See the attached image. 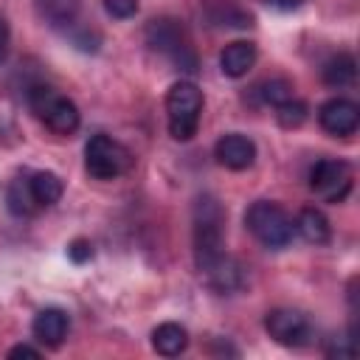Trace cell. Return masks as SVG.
I'll use <instances>...</instances> for the list:
<instances>
[{"label":"cell","mask_w":360,"mask_h":360,"mask_svg":"<svg viewBox=\"0 0 360 360\" xmlns=\"http://www.w3.org/2000/svg\"><path fill=\"white\" fill-rule=\"evenodd\" d=\"M191 245H194V264L202 276L228 256L225 253V208L214 194H200L194 200Z\"/></svg>","instance_id":"cell-1"},{"label":"cell","mask_w":360,"mask_h":360,"mask_svg":"<svg viewBox=\"0 0 360 360\" xmlns=\"http://www.w3.org/2000/svg\"><path fill=\"white\" fill-rule=\"evenodd\" d=\"M202 90L188 82L180 79L169 87L166 93V121H169V132L174 141H191L200 129V115H202Z\"/></svg>","instance_id":"cell-2"},{"label":"cell","mask_w":360,"mask_h":360,"mask_svg":"<svg viewBox=\"0 0 360 360\" xmlns=\"http://www.w3.org/2000/svg\"><path fill=\"white\" fill-rule=\"evenodd\" d=\"M245 225L256 236V242L270 250L287 248L295 236V222L290 219V214L278 202H270V200L250 202V208L245 211Z\"/></svg>","instance_id":"cell-3"},{"label":"cell","mask_w":360,"mask_h":360,"mask_svg":"<svg viewBox=\"0 0 360 360\" xmlns=\"http://www.w3.org/2000/svg\"><path fill=\"white\" fill-rule=\"evenodd\" d=\"M28 107L56 135H73L82 124L79 107L68 96L53 90L51 84H31L28 87Z\"/></svg>","instance_id":"cell-4"},{"label":"cell","mask_w":360,"mask_h":360,"mask_svg":"<svg viewBox=\"0 0 360 360\" xmlns=\"http://www.w3.org/2000/svg\"><path fill=\"white\" fill-rule=\"evenodd\" d=\"M146 45L158 53H163L177 70L194 73L197 70V53L191 48V39L186 28L172 17H158L146 25Z\"/></svg>","instance_id":"cell-5"},{"label":"cell","mask_w":360,"mask_h":360,"mask_svg":"<svg viewBox=\"0 0 360 360\" xmlns=\"http://www.w3.org/2000/svg\"><path fill=\"white\" fill-rule=\"evenodd\" d=\"M84 169L96 180H115L132 169V155L110 135H93L84 146Z\"/></svg>","instance_id":"cell-6"},{"label":"cell","mask_w":360,"mask_h":360,"mask_svg":"<svg viewBox=\"0 0 360 360\" xmlns=\"http://www.w3.org/2000/svg\"><path fill=\"white\" fill-rule=\"evenodd\" d=\"M352 166L338 158H321L309 172V188L323 202H343L352 191Z\"/></svg>","instance_id":"cell-7"},{"label":"cell","mask_w":360,"mask_h":360,"mask_svg":"<svg viewBox=\"0 0 360 360\" xmlns=\"http://www.w3.org/2000/svg\"><path fill=\"white\" fill-rule=\"evenodd\" d=\"M264 329L267 335L281 343V346H290V349H298V346H307L312 340V323L304 312L298 309H287V307H278V309H270L264 315Z\"/></svg>","instance_id":"cell-8"},{"label":"cell","mask_w":360,"mask_h":360,"mask_svg":"<svg viewBox=\"0 0 360 360\" xmlns=\"http://www.w3.org/2000/svg\"><path fill=\"white\" fill-rule=\"evenodd\" d=\"M318 121L323 127V132L335 135V138H349L357 132L360 127V107L352 98H329L321 104L318 110Z\"/></svg>","instance_id":"cell-9"},{"label":"cell","mask_w":360,"mask_h":360,"mask_svg":"<svg viewBox=\"0 0 360 360\" xmlns=\"http://www.w3.org/2000/svg\"><path fill=\"white\" fill-rule=\"evenodd\" d=\"M214 158L225 169L242 172V169H250L253 166V160H256V143L248 135H242V132H228V135H222L214 143Z\"/></svg>","instance_id":"cell-10"},{"label":"cell","mask_w":360,"mask_h":360,"mask_svg":"<svg viewBox=\"0 0 360 360\" xmlns=\"http://www.w3.org/2000/svg\"><path fill=\"white\" fill-rule=\"evenodd\" d=\"M68 329H70V318H68V312L59 309V307H45V309H39V312L34 315V321H31L34 338H37L42 346H51V349H56V346L68 338Z\"/></svg>","instance_id":"cell-11"},{"label":"cell","mask_w":360,"mask_h":360,"mask_svg":"<svg viewBox=\"0 0 360 360\" xmlns=\"http://www.w3.org/2000/svg\"><path fill=\"white\" fill-rule=\"evenodd\" d=\"M256 65V45L253 42H245V39H236V42H228L219 53V68L225 76L231 79H239L245 76L250 68Z\"/></svg>","instance_id":"cell-12"},{"label":"cell","mask_w":360,"mask_h":360,"mask_svg":"<svg viewBox=\"0 0 360 360\" xmlns=\"http://www.w3.org/2000/svg\"><path fill=\"white\" fill-rule=\"evenodd\" d=\"M186 346H188V332L174 321H166L152 332V349L163 357H177L186 352Z\"/></svg>","instance_id":"cell-13"},{"label":"cell","mask_w":360,"mask_h":360,"mask_svg":"<svg viewBox=\"0 0 360 360\" xmlns=\"http://www.w3.org/2000/svg\"><path fill=\"white\" fill-rule=\"evenodd\" d=\"M295 231L309 242V245H326L332 239V228H329V219L323 217V211L307 205L298 211V219H295Z\"/></svg>","instance_id":"cell-14"},{"label":"cell","mask_w":360,"mask_h":360,"mask_svg":"<svg viewBox=\"0 0 360 360\" xmlns=\"http://www.w3.org/2000/svg\"><path fill=\"white\" fill-rule=\"evenodd\" d=\"M321 79L329 87H349V84H354V79H357V62H354V56L352 53H335L332 59L323 62Z\"/></svg>","instance_id":"cell-15"},{"label":"cell","mask_w":360,"mask_h":360,"mask_svg":"<svg viewBox=\"0 0 360 360\" xmlns=\"http://www.w3.org/2000/svg\"><path fill=\"white\" fill-rule=\"evenodd\" d=\"M6 205L14 217H34L39 211L34 194H31V186H28V174H17L8 188H6Z\"/></svg>","instance_id":"cell-16"},{"label":"cell","mask_w":360,"mask_h":360,"mask_svg":"<svg viewBox=\"0 0 360 360\" xmlns=\"http://www.w3.org/2000/svg\"><path fill=\"white\" fill-rule=\"evenodd\" d=\"M28 186H31V194H34L39 208H48V205L59 202L62 191H65L62 177L53 174V172H34V174H28Z\"/></svg>","instance_id":"cell-17"},{"label":"cell","mask_w":360,"mask_h":360,"mask_svg":"<svg viewBox=\"0 0 360 360\" xmlns=\"http://www.w3.org/2000/svg\"><path fill=\"white\" fill-rule=\"evenodd\" d=\"M39 14L51 25H70L79 11V0H37Z\"/></svg>","instance_id":"cell-18"},{"label":"cell","mask_w":360,"mask_h":360,"mask_svg":"<svg viewBox=\"0 0 360 360\" xmlns=\"http://www.w3.org/2000/svg\"><path fill=\"white\" fill-rule=\"evenodd\" d=\"M256 96L262 104H270V107H278L284 104L287 98H292V84L287 79H267L262 84H256Z\"/></svg>","instance_id":"cell-19"},{"label":"cell","mask_w":360,"mask_h":360,"mask_svg":"<svg viewBox=\"0 0 360 360\" xmlns=\"http://www.w3.org/2000/svg\"><path fill=\"white\" fill-rule=\"evenodd\" d=\"M276 118H278V124L284 129H295V127H301L307 121V104L298 101V98H287L284 104L276 107Z\"/></svg>","instance_id":"cell-20"},{"label":"cell","mask_w":360,"mask_h":360,"mask_svg":"<svg viewBox=\"0 0 360 360\" xmlns=\"http://www.w3.org/2000/svg\"><path fill=\"white\" fill-rule=\"evenodd\" d=\"M104 8L115 20H129L138 11V0H104Z\"/></svg>","instance_id":"cell-21"},{"label":"cell","mask_w":360,"mask_h":360,"mask_svg":"<svg viewBox=\"0 0 360 360\" xmlns=\"http://www.w3.org/2000/svg\"><path fill=\"white\" fill-rule=\"evenodd\" d=\"M68 256H70L73 264H84V262L93 259V245H90L87 239H73V242L68 245Z\"/></svg>","instance_id":"cell-22"},{"label":"cell","mask_w":360,"mask_h":360,"mask_svg":"<svg viewBox=\"0 0 360 360\" xmlns=\"http://www.w3.org/2000/svg\"><path fill=\"white\" fill-rule=\"evenodd\" d=\"M8 48H11V31H8V22H6V17L0 14V62H6V56H8Z\"/></svg>","instance_id":"cell-23"},{"label":"cell","mask_w":360,"mask_h":360,"mask_svg":"<svg viewBox=\"0 0 360 360\" xmlns=\"http://www.w3.org/2000/svg\"><path fill=\"white\" fill-rule=\"evenodd\" d=\"M8 357H39V349H34L28 343H20V346L8 349Z\"/></svg>","instance_id":"cell-24"},{"label":"cell","mask_w":360,"mask_h":360,"mask_svg":"<svg viewBox=\"0 0 360 360\" xmlns=\"http://www.w3.org/2000/svg\"><path fill=\"white\" fill-rule=\"evenodd\" d=\"M276 8H284V11H290V8H298L304 0H270Z\"/></svg>","instance_id":"cell-25"}]
</instances>
